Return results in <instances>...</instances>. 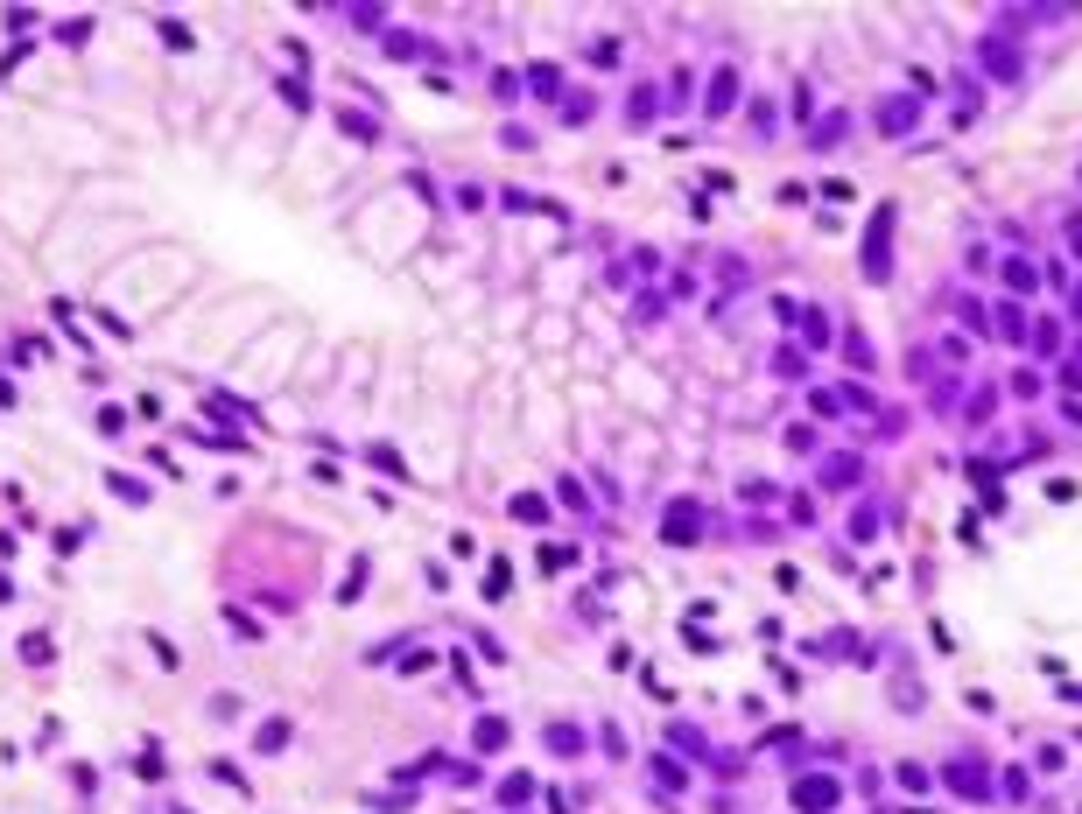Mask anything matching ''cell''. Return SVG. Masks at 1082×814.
<instances>
[{
  "label": "cell",
  "mask_w": 1082,
  "mask_h": 814,
  "mask_svg": "<svg viewBox=\"0 0 1082 814\" xmlns=\"http://www.w3.org/2000/svg\"><path fill=\"white\" fill-rule=\"evenodd\" d=\"M984 71H998V78H1019V57L1005 50V35H984Z\"/></svg>",
  "instance_id": "obj_3"
},
{
  "label": "cell",
  "mask_w": 1082,
  "mask_h": 814,
  "mask_svg": "<svg viewBox=\"0 0 1082 814\" xmlns=\"http://www.w3.org/2000/svg\"><path fill=\"white\" fill-rule=\"evenodd\" d=\"M794 801H801L808 814H815V808H837V779H801V787H794Z\"/></svg>",
  "instance_id": "obj_4"
},
{
  "label": "cell",
  "mask_w": 1082,
  "mask_h": 814,
  "mask_svg": "<svg viewBox=\"0 0 1082 814\" xmlns=\"http://www.w3.org/2000/svg\"><path fill=\"white\" fill-rule=\"evenodd\" d=\"M1076 316H1082V295H1076Z\"/></svg>",
  "instance_id": "obj_12"
},
{
  "label": "cell",
  "mask_w": 1082,
  "mask_h": 814,
  "mask_svg": "<svg viewBox=\"0 0 1082 814\" xmlns=\"http://www.w3.org/2000/svg\"><path fill=\"white\" fill-rule=\"evenodd\" d=\"M822 485H858V456H822Z\"/></svg>",
  "instance_id": "obj_6"
},
{
  "label": "cell",
  "mask_w": 1082,
  "mask_h": 814,
  "mask_svg": "<svg viewBox=\"0 0 1082 814\" xmlns=\"http://www.w3.org/2000/svg\"><path fill=\"white\" fill-rule=\"evenodd\" d=\"M998 337H1026V323H1019V309H1012V302H998Z\"/></svg>",
  "instance_id": "obj_11"
},
{
  "label": "cell",
  "mask_w": 1082,
  "mask_h": 814,
  "mask_svg": "<svg viewBox=\"0 0 1082 814\" xmlns=\"http://www.w3.org/2000/svg\"><path fill=\"white\" fill-rule=\"evenodd\" d=\"M506 744V724L499 717H479V751H499Z\"/></svg>",
  "instance_id": "obj_9"
},
{
  "label": "cell",
  "mask_w": 1082,
  "mask_h": 814,
  "mask_svg": "<svg viewBox=\"0 0 1082 814\" xmlns=\"http://www.w3.org/2000/svg\"><path fill=\"white\" fill-rule=\"evenodd\" d=\"M914 120H921V98H885V105H879V127H885V134H907Z\"/></svg>",
  "instance_id": "obj_2"
},
{
  "label": "cell",
  "mask_w": 1082,
  "mask_h": 814,
  "mask_svg": "<svg viewBox=\"0 0 1082 814\" xmlns=\"http://www.w3.org/2000/svg\"><path fill=\"white\" fill-rule=\"evenodd\" d=\"M865 274H872V281L892 274V211H879L872 232H865Z\"/></svg>",
  "instance_id": "obj_1"
},
{
  "label": "cell",
  "mask_w": 1082,
  "mask_h": 814,
  "mask_svg": "<svg viewBox=\"0 0 1082 814\" xmlns=\"http://www.w3.org/2000/svg\"><path fill=\"white\" fill-rule=\"evenodd\" d=\"M1040 274H1033V260H1005V288H1033Z\"/></svg>",
  "instance_id": "obj_10"
},
{
  "label": "cell",
  "mask_w": 1082,
  "mask_h": 814,
  "mask_svg": "<svg viewBox=\"0 0 1082 814\" xmlns=\"http://www.w3.org/2000/svg\"><path fill=\"white\" fill-rule=\"evenodd\" d=\"M949 787H956V794H970V801H984V794H991V787L977 779V765H956V772H949Z\"/></svg>",
  "instance_id": "obj_7"
},
{
  "label": "cell",
  "mask_w": 1082,
  "mask_h": 814,
  "mask_svg": "<svg viewBox=\"0 0 1082 814\" xmlns=\"http://www.w3.org/2000/svg\"><path fill=\"white\" fill-rule=\"evenodd\" d=\"M668 541H696V506H675L668 513Z\"/></svg>",
  "instance_id": "obj_8"
},
{
  "label": "cell",
  "mask_w": 1082,
  "mask_h": 814,
  "mask_svg": "<svg viewBox=\"0 0 1082 814\" xmlns=\"http://www.w3.org/2000/svg\"><path fill=\"white\" fill-rule=\"evenodd\" d=\"M731 98H738V78H731V71H717V78H710V98H703V105H710V112H731Z\"/></svg>",
  "instance_id": "obj_5"
}]
</instances>
